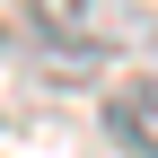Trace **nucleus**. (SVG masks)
Returning <instances> with one entry per match:
<instances>
[{
	"instance_id": "1",
	"label": "nucleus",
	"mask_w": 158,
	"mask_h": 158,
	"mask_svg": "<svg viewBox=\"0 0 158 158\" xmlns=\"http://www.w3.org/2000/svg\"><path fill=\"white\" fill-rule=\"evenodd\" d=\"M106 141L132 149V158H158V70L123 79V88L106 97Z\"/></svg>"
}]
</instances>
